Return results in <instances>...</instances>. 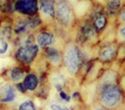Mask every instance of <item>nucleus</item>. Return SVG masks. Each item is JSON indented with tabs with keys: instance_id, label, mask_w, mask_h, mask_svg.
Listing matches in <instances>:
<instances>
[{
	"instance_id": "f257e3e1",
	"label": "nucleus",
	"mask_w": 125,
	"mask_h": 110,
	"mask_svg": "<svg viewBox=\"0 0 125 110\" xmlns=\"http://www.w3.org/2000/svg\"><path fill=\"white\" fill-rule=\"evenodd\" d=\"M82 51L75 43H69L62 54V61L66 70L71 74H76L82 63Z\"/></svg>"
},
{
	"instance_id": "f03ea898",
	"label": "nucleus",
	"mask_w": 125,
	"mask_h": 110,
	"mask_svg": "<svg viewBox=\"0 0 125 110\" xmlns=\"http://www.w3.org/2000/svg\"><path fill=\"white\" fill-rule=\"evenodd\" d=\"M76 18L73 5L69 0H58L55 5V19L58 25L66 27L71 26Z\"/></svg>"
},
{
	"instance_id": "7ed1b4c3",
	"label": "nucleus",
	"mask_w": 125,
	"mask_h": 110,
	"mask_svg": "<svg viewBox=\"0 0 125 110\" xmlns=\"http://www.w3.org/2000/svg\"><path fill=\"white\" fill-rule=\"evenodd\" d=\"M13 12L24 17L39 14L38 0H14L12 3Z\"/></svg>"
},
{
	"instance_id": "20e7f679",
	"label": "nucleus",
	"mask_w": 125,
	"mask_h": 110,
	"mask_svg": "<svg viewBox=\"0 0 125 110\" xmlns=\"http://www.w3.org/2000/svg\"><path fill=\"white\" fill-rule=\"evenodd\" d=\"M122 92L120 88L112 84H108L103 88L101 93V100L107 108H113L120 102Z\"/></svg>"
},
{
	"instance_id": "39448f33",
	"label": "nucleus",
	"mask_w": 125,
	"mask_h": 110,
	"mask_svg": "<svg viewBox=\"0 0 125 110\" xmlns=\"http://www.w3.org/2000/svg\"><path fill=\"white\" fill-rule=\"evenodd\" d=\"M39 47L36 43H29V44H22L19 48L15 53V57L20 63L25 64H29L36 58L39 53Z\"/></svg>"
},
{
	"instance_id": "423d86ee",
	"label": "nucleus",
	"mask_w": 125,
	"mask_h": 110,
	"mask_svg": "<svg viewBox=\"0 0 125 110\" xmlns=\"http://www.w3.org/2000/svg\"><path fill=\"white\" fill-rule=\"evenodd\" d=\"M97 33L92 24L91 20H84L78 31V41L79 43H86L93 41L96 38Z\"/></svg>"
},
{
	"instance_id": "0eeeda50",
	"label": "nucleus",
	"mask_w": 125,
	"mask_h": 110,
	"mask_svg": "<svg viewBox=\"0 0 125 110\" xmlns=\"http://www.w3.org/2000/svg\"><path fill=\"white\" fill-rule=\"evenodd\" d=\"M124 5L125 0H105L102 6L109 18H116Z\"/></svg>"
},
{
	"instance_id": "6e6552de",
	"label": "nucleus",
	"mask_w": 125,
	"mask_h": 110,
	"mask_svg": "<svg viewBox=\"0 0 125 110\" xmlns=\"http://www.w3.org/2000/svg\"><path fill=\"white\" fill-rule=\"evenodd\" d=\"M36 44L40 48L46 49L48 47L53 46L56 42V37L50 31H42L35 36Z\"/></svg>"
},
{
	"instance_id": "1a4fd4ad",
	"label": "nucleus",
	"mask_w": 125,
	"mask_h": 110,
	"mask_svg": "<svg viewBox=\"0 0 125 110\" xmlns=\"http://www.w3.org/2000/svg\"><path fill=\"white\" fill-rule=\"evenodd\" d=\"M118 54V49L115 44H108L102 48L100 51L99 57L102 62H111L115 59L116 55Z\"/></svg>"
},
{
	"instance_id": "9d476101",
	"label": "nucleus",
	"mask_w": 125,
	"mask_h": 110,
	"mask_svg": "<svg viewBox=\"0 0 125 110\" xmlns=\"http://www.w3.org/2000/svg\"><path fill=\"white\" fill-rule=\"evenodd\" d=\"M45 56L49 60V63L52 64H58L60 63L62 60V55L60 52V50H57L56 48L50 46L45 49Z\"/></svg>"
},
{
	"instance_id": "9b49d317",
	"label": "nucleus",
	"mask_w": 125,
	"mask_h": 110,
	"mask_svg": "<svg viewBox=\"0 0 125 110\" xmlns=\"http://www.w3.org/2000/svg\"><path fill=\"white\" fill-rule=\"evenodd\" d=\"M15 98V92L11 85H5L0 88V100L3 102H10Z\"/></svg>"
},
{
	"instance_id": "f8f14e48",
	"label": "nucleus",
	"mask_w": 125,
	"mask_h": 110,
	"mask_svg": "<svg viewBox=\"0 0 125 110\" xmlns=\"http://www.w3.org/2000/svg\"><path fill=\"white\" fill-rule=\"evenodd\" d=\"M24 85H25V88L27 89V90H30V91L34 90L37 87V85H38V79H37V77L34 74H33V73L28 74L25 78Z\"/></svg>"
},
{
	"instance_id": "ddd939ff",
	"label": "nucleus",
	"mask_w": 125,
	"mask_h": 110,
	"mask_svg": "<svg viewBox=\"0 0 125 110\" xmlns=\"http://www.w3.org/2000/svg\"><path fill=\"white\" fill-rule=\"evenodd\" d=\"M24 71L22 69H20L19 67L13 68L11 71V79L13 81H19L24 77Z\"/></svg>"
},
{
	"instance_id": "4468645a",
	"label": "nucleus",
	"mask_w": 125,
	"mask_h": 110,
	"mask_svg": "<svg viewBox=\"0 0 125 110\" xmlns=\"http://www.w3.org/2000/svg\"><path fill=\"white\" fill-rule=\"evenodd\" d=\"M9 50V42L5 37H0V55L7 53Z\"/></svg>"
},
{
	"instance_id": "2eb2a0df",
	"label": "nucleus",
	"mask_w": 125,
	"mask_h": 110,
	"mask_svg": "<svg viewBox=\"0 0 125 110\" xmlns=\"http://www.w3.org/2000/svg\"><path fill=\"white\" fill-rule=\"evenodd\" d=\"M19 110H36L35 106L31 100L24 101L22 104H20L19 107Z\"/></svg>"
},
{
	"instance_id": "dca6fc26",
	"label": "nucleus",
	"mask_w": 125,
	"mask_h": 110,
	"mask_svg": "<svg viewBox=\"0 0 125 110\" xmlns=\"http://www.w3.org/2000/svg\"><path fill=\"white\" fill-rule=\"evenodd\" d=\"M116 78V74L113 71H107L104 76H103V82L107 85L112 82V80H115Z\"/></svg>"
},
{
	"instance_id": "f3484780",
	"label": "nucleus",
	"mask_w": 125,
	"mask_h": 110,
	"mask_svg": "<svg viewBox=\"0 0 125 110\" xmlns=\"http://www.w3.org/2000/svg\"><path fill=\"white\" fill-rule=\"evenodd\" d=\"M117 35L123 41H125V22L121 24L120 27L118 28Z\"/></svg>"
},
{
	"instance_id": "a211bd4d",
	"label": "nucleus",
	"mask_w": 125,
	"mask_h": 110,
	"mask_svg": "<svg viewBox=\"0 0 125 110\" xmlns=\"http://www.w3.org/2000/svg\"><path fill=\"white\" fill-rule=\"evenodd\" d=\"M116 19H117V20L119 21L120 24L125 22V5H123V7L122 8V10H121L120 12L118 13Z\"/></svg>"
},
{
	"instance_id": "6ab92c4d",
	"label": "nucleus",
	"mask_w": 125,
	"mask_h": 110,
	"mask_svg": "<svg viewBox=\"0 0 125 110\" xmlns=\"http://www.w3.org/2000/svg\"><path fill=\"white\" fill-rule=\"evenodd\" d=\"M51 109L52 110H69L67 108L62 107V106H60V105H52Z\"/></svg>"
},
{
	"instance_id": "aec40b11",
	"label": "nucleus",
	"mask_w": 125,
	"mask_h": 110,
	"mask_svg": "<svg viewBox=\"0 0 125 110\" xmlns=\"http://www.w3.org/2000/svg\"><path fill=\"white\" fill-rule=\"evenodd\" d=\"M61 97H62V99L66 100H70V96H67L64 92H61Z\"/></svg>"
},
{
	"instance_id": "412c9836",
	"label": "nucleus",
	"mask_w": 125,
	"mask_h": 110,
	"mask_svg": "<svg viewBox=\"0 0 125 110\" xmlns=\"http://www.w3.org/2000/svg\"><path fill=\"white\" fill-rule=\"evenodd\" d=\"M14 0H0V2L1 3H11V2H13Z\"/></svg>"
},
{
	"instance_id": "4be33fe9",
	"label": "nucleus",
	"mask_w": 125,
	"mask_h": 110,
	"mask_svg": "<svg viewBox=\"0 0 125 110\" xmlns=\"http://www.w3.org/2000/svg\"><path fill=\"white\" fill-rule=\"evenodd\" d=\"M95 110H107V109H103V108H96Z\"/></svg>"
},
{
	"instance_id": "5701e85b",
	"label": "nucleus",
	"mask_w": 125,
	"mask_h": 110,
	"mask_svg": "<svg viewBox=\"0 0 125 110\" xmlns=\"http://www.w3.org/2000/svg\"><path fill=\"white\" fill-rule=\"evenodd\" d=\"M0 11H1V2H0Z\"/></svg>"
},
{
	"instance_id": "b1692460",
	"label": "nucleus",
	"mask_w": 125,
	"mask_h": 110,
	"mask_svg": "<svg viewBox=\"0 0 125 110\" xmlns=\"http://www.w3.org/2000/svg\"><path fill=\"white\" fill-rule=\"evenodd\" d=\"M91 1H92V0H91Z\"/></svg>"
}]
</instances>
